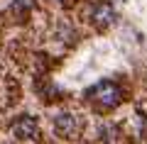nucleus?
I'll return each mask as SVG.
<instances>
[{
	"instance_id": "nucleus-1",
	"label": "nucleus",
	"mask_w": 147,
	"mask_h": 144,
	"mask_svg": "<svg viewBox=\"0 0 147 144\" xmlns=\"http://www.w3.org/2000/svg\"><path fill=\"white\" fill-rule=\"evenodd\" d=\"M88 98L96 100V103H100L103 108H118L120 100H123V90L113 81H100L88 90Z\"/></svg>"
},
{
	"instance_id": "nucleus-2",
	"label": "nucleus",
	"mask_w": 147,
	"mask_h": 144,
	"mask_svg": "<svg viewBox=\"0 0 147 144\" xmlns=\"http://www.w3.org/2000/svg\"><path fill=\"white\" fill-rule=\"evenodd\" d=\"M12 134H15L17 139H22V142H30V139H37L39 137V127H37V122L32 117H20L15 120V125H12Z\"/></svg>"
},
{
	"instance_id": "nucleus-3",
	"label": "nucleus",
	"mask_w": 147,
	"mask_h": 144,
	"mask_svg": "<svg viewBox=\"0 0 147 144\" xmlns=\"http://www.w3.org/2000/svg\"><path fill=\"white\" fill-rule=\"evenodd\" d=\"M91 20L98 27H105V25H110V22L115 20V10H113V5H108V3H100V5H96V10L91 12Z\"/></svg>"
},
{
	"instance_id": "nucleus-4",
	"label": "nucleus",
	"mask_w": 147,
	"mask_h": 144,
	"mask_svg": "<svg viewBox=\"0 0 147 144\" xmlns=\"http://www.w3.org/2000/svg\"><path fill=\"white\" fill-rule=\"evenodd\" d=\"M54 129L61 137H74V132H76V117L74 115H59L54 120Z\"/></svg>"
},
{
	"instance_id": "nucleus-5",
	"label": "nucleus",
	"mask_w": 147,
	"mask_h": 144,
	"mask_svg": "<svg viewBox=\"0 0 147 144\" xmlns=\"http://www.w3.org/2000/svg\"><path fill=\"white\" fill-rule=\"evenodd\" d=\"M57 3H64V0H57Z\"/></svg>"
}]
</instances>
